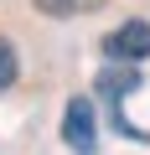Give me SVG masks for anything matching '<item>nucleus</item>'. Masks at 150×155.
Masks as SVG:
<instances>
[{
    "instance_id": "f257e3e1",
    "label": "nucleus",
    "mask_w": 150,
    "mask_h": 155,
    "mask_svg": "<svg viewBox=\"0 0 150 155\" xmlns=\"http://www.w3.org/2000/svg\"><path fill=\"white\" fill-rule=\"evenodd\" d=\"M150 57V26L145 21H124V26H114L109 36H104V62H129V67H140Z\"/></svg>"
},
{
    "instance_id": "f03ea898",
    "label": "nucleus",
    "mask_w": 150,
    "mask_h": 155,
    "mask_svg": "<svg viewBox=\"0 0 150 155\" xmlns=\"http://www.w3.org/2000/svg\"><path fill=\"white\" fill-rule=\"evenodd\" d=\"M62 140L72 155H93L98 150V129H93V104L88 98H72L67 114H62Z\"/></svg>"
},
{
    "instance_id": "7ed1b4c3",
    "label": "nucleus",
    "mask_w": 150,
    "mask_h": 155,
    "mask_svg": "<svg viewBox=\"0 0 150 155\" xmlns=\"http://www.w3.org/2000/svg\"><path fill=\"white\" fill-rule=\"evenodd\" d=\"M104 0H36V11L42 16H52V21H72V16H88V11H98Z\"/></svg>"
},
{
    "instance_id": "20e7f679",
    "label": "nucleus",
    "mask_w": 150,
    "mask_h": 155,
    "mask_svg": "<svg viewBox=\"0 0 150 155\" xmlns=\"http://www.w3.org/2000/svg\"><path fill=\"white\" fill-rule=\"evenodd\" d=\"M16 72H21V62H16V47L0 36V93H5L11 83H16Z\"/></svg>"
}]
</instances>
